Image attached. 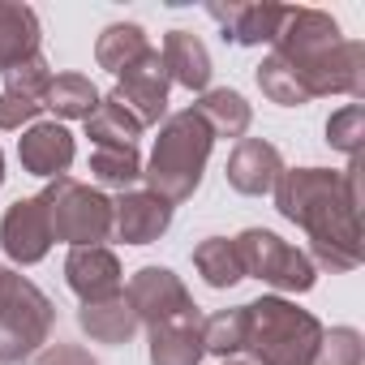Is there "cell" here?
Here are the masks:
<instances>
[{
    "label": "cell",
    "mask_w": 365,
    "mask_h": 365,
    "mask_svg": "<svg viewBox=\"0 0 365 365\" xmlns=\"http://www.w3.org/2000/svg\"><path fill=\"white\" fill-rule=\"evenodd\" d=\"M356 159L344 172L331 168H284L275 180V207L288 224L305 228L309 237V262L344 275L356 271L365 258V241H361V176H356Z\"/></svg>",
    "instance_id": "obj_1"
},
{
    "label": "cell",
    "mask_w": 365,
    "mask_h": 365,
    "mask_svg": "<svg viewBox=\"0 0 365 365\" xmlns=\"http://www.w3.org/2000/svg\"><path fill=\"white\" fill-rule=\"evenodd\" d=\"M245 331L241 352L245 365H314L322 344V322L309 309H297V301L284 297H258L241 305Z\"/></svg>",
    "instance_id": "obj_2"
},
{
    "label": "cell",
    "mask_w": 365,
    "mask_h": 365,
    "mask_svg": "<svg viewBox=\"0 0 365 365\" xmlns=\"http://www.w3.org/2000/svg\"><path fill=\"white\" fill-rule=\"evenodd\" d=\"M211 129L202 125V116L194 108L176 112L159 125V138H155V150H150V163L142 168L150 194H159L168 207L194 198V190L202 185V172H207V159H211Z\"/></svg>",
    "instance_id": "obj_3"
},
{
    "label": "cell",
    "mask_w": 365,
    "mask_h": 365,
    "mask_svg": "<svg viewBox=\"0 0 365 365\" xmlns=\"http://www.w3.org/2000/svg\"><path fill=\"white\" fill-rule=\"evenodd\" d=\"M52 322H56V309L39 292V284L9 271L5 292H0V365L31 361L48 344Z\"/></svg>",
    "instance_id": "obj_4"
},
{
    "label": "cell",
    "mask_w": 365,
    "mask_h": 365,
    "mask_svg": "<svg viewBox=\"0 0 365 365\" xmlns=\"http://www.w3.org/2000/svg\"><path fill=\"white\" fill-rule=\"evenodd\" d=\"M39 202L52 228V241H69L73 250H82V245H99L112 237V202L73 176L48 180Z\"/></svg>",
    "instance_id": "obj_5"
},
{
    "label": "cell",
    "mask_w": 365,
    "mask_h": 365,
    "mask_svg": "<svg viewBox=\"0 0 365 365\" xmlns=\"http://www.w3.org/2000/svg\"><path fill=\"white\" fill-rule=\"evenodd\" d=\"M232 245H237L241 271L279 288V292H309L318 284V267L309 262V254L288 245L284 237H275L267 228H245Z\"/></svg>",
    "instance_id": "obj_6"
},
{
    "label": "cell",
    "mask_w": 365,
    "mask_h": 365,
    "mask_svg": "<svg viewBox=\"0 0 365 365\" xmlns=\"http://www.w3.org/2000/svg\"><path fill=\"white\" fill-rule=\"evenodd\" d=\"M168 91H172L168 65H163V56L150 48L138 65H129V69L116 78V91H112L108 99L120 103V108L146 129V125H159V120H163V112H168Z\"/></svg>",
    "instance_id": "obj_7"
},
{
    "label": "cell",
    "mask_w": 365,
    "mask_h": 365,
    "mask_svg": "<svg viewBox=\"0 0 365 365\" xmlns=\"http://www.w3.org/2000/svg\"><path fill=\"white\" fill-rule=\"evenodd\" d=\"M125 301L133 305L138 322H146V327H159V322H168V318L198 314V305H194L190 288L180 284L168 267H142V271H133Z\"/></svg>",
    "instance_id": "obj_8"
},
{
    "label": "cell",
    "mask_w": 365,
    "mask_h": 365,
    "mask_svg": "<svg viewBox=\"0 0 365 365\" xmlns=\"http://www.w3.org/2000/svg\"><path fill=\"white\" fill-rule=\"evenodd\" d=\"M0 250H5L18 267H35V262L48 258L52 228H48V215H43L39 198H18L5 211V220H0Z\"/></svg>",
    "instance_id": "obj_9"
},
{
    "label": "cell",
    "mask_w": 365,
    "mask_h": 365,
    "mask_svg": "<svg viewBox=\"0 0 365 365\" xmlns=\"http://www.w3.org/2000/svg\"><path fill=\"white\" fill-rule=\"evenodd\" d=\"M207 14L224 26V39L241 43V48H262L275 43L279 26H284V5H258V0H211Z\"/></svg>",
    "instance_id": "obj_10"
},
{
    "label": "cell",
    "mask_w": 365,
    "mask_h": 365,
    "mask_svg": "<svg viewBox=\"0 0 365 365\" xmlns=\"http://www.w3.org/2000/svg\"><path fill=\"white\" fill-rule=\"evenodd\" d=\"M168 224H172V207L150 190H125L112 202V232L125 245H150L168 232Z\"/></svg>",
    "instance_id": "obj_11"
},
{
    "label": "cell",
    "mask_w": 365,
    "mask_h": 365,
    "mask_svg": "<svg viewBox=\"0 0 365 365\" xmlns=\"http://www.w3.org/2000/svg\"><path fill=\"white\" fill-rule=\"evenodd\" d=\"M65 284L73 288V297L82 305H91V301L116 297L120 284H125V275H120V262H116L112 250L82 245V250H69V258H65Z\"/></svg>",
    "instance_id": "obj_12"
},
{
    "label": "cell",
    "mask_w": 365,
    "mask_h": 365,
    "mask_svg": "<svg viewBox=\"0 0 365 365\" xmlns=\"http://www.w3.org/2000/svg\"><path fill=\"white\" fill-rule=\"evenodd\" d=\"M228 185L245 198H258V194H271L275 190V180L284 172V159L279 150L267 142V138H241L237 150L228 155Z\"/></svg>",
    "instance_id": "obj_13"
},
{
    "label": "cell",
    "mask_w": 365,
    "mask_h": 365,
    "mask_svg": "<svg viewBox=\"0 0 365 365\" xmlns=\"http://www.w3.org/2000/svg\"><path fill=\"white\" fill-rule=\"evenodd\" d=\"M18 159L31 176H65L73 163V133L56 120H35L22 138H18Z\"/></svg>",
    "instance_id": "obj_14"
},
{
    "label": "cell",
    "mask_w": 365,
    "mask_h": 365,
    "mask_svg": "<svg viewBox=\"0 0 365 365\" xmlns=\"http://www.w3.org/2000/svg\"><path fill=\"white\" fill-rule=\"evenodd\" d=\"M207 356L202 344V314L168 318L150 327V365H198Z\"/></svg>",
    "instance_id": "obj_15"
},
{
    "label": "cell",
    "mask_w": 365,
    "mask_h": 365,
    "mask_svg": "<svg viewBox=\"0 0 365 365\" xmlns=\"http://www.w3.org/2000/svg\"><path fill=\"white\" fill-rule=\"evenodd\" d=\"M163 65L168 78L185 91H207L211 86V52L194 31H168L163 35Z\"/></svg>",
    "instance_id": "obj_16"
},
{
    "label": "cell",
    "mask_w": 365,
    "mask_h": 365,
    "mask_svg": "<svg viewBox=\"0 0 365 365\" xmlns=\"http://www.w3.org/2000/svg\"><path fill=\"white\" fill-rule=\"evenodd\" d=\"M39 18L31 5H18V0H0V73L39 56Z\"/></svg>",
    "instance_id": "obj_17"
},
{
    "label": "cell",
    "mask_w": 365,
    "mask_h": 365,
    "mask_svg": "<svg viewBox=\"0 0 365 365\" xmlns=\"http://www.w3.org/2000/svg\"><path fill=\"white\" fill-rule=\"evenodd\" d=\"M78 327L95 339V344H125L142 322L133 314V305L125 301V292L108 297V301H91L78 309Z\"/></svg>",
    "instance_id": "obj_18"
},
{
    "label": "cell",
    "mask_w": 365,
    "mask_h": 365,
    "mask_svg": "<svg viewBox=\"0 0 365 365\" xmlns=\"http://www.w3.org/2000/svg\"><path fill=\"white\" fill-rule=\"evenodd\" d=\"M194 112L202 116V125L211 129V138H245L254 125V112L245 103V95L220 86V91H202V99L194 103Z\"/></svg>",
    "instance_id": "obj_19"
},
{
    "label": "cell",
    "mask_w": 365,
    "mask_h": 365,
    "mask_svg": "<svg viewBox=\"0 0 365 365\" xmlns=\"http://www.w3.org/2000/svg\"><path fill=\"white\" fill-rule=\"evenodd\" d=\"M146 52H150L146 31L133 26V22H116V26H108V31L99 35V43H95V61H99V69H108L112 78H120V73H125L129 65H138Z\"/></svg>",
    "instance_id": "obj_20"
},
{
    "label": "cell",
    "mask_w": 365,
    "mask_h": 365,
    "mask_svg": "<svg viewBox=\"0 0 365 365\" xmlns=\"http://www.w3.org/2000/svg\"><path fill=\"white\" fill-rule=\"evenodd\" d=\"M43 108H52L61 120H86L99 108V91L82 73H61V78H52V86L43 95Z\"/></svg>",
    "instance_id": "obj_21"
},
{
    "label": "cell",
    "mask_w": 365,
    "mask_h": 365,
    "mask_svg": "<svg viewBox=\"0 0 365 365\" xmlns=\"http://www.w3.org/2000/svg\"><path fill=\"white\" fill-rule=\"evenodd\" d=\"M194 267H198V275H202L211 288H232V284L245 279L241 258H237V245H232L228 237H207V241L194 250Z\"/></svg>",
    "instance_id": "obj_22"
},
{
    "label": "cell",
    "mask_w": 365,
    "mask_h": 365,
    "mask_svg": "<svg viewBox=\"0 0 365 365\" xmlns=\"http://www.w3.org/2000/svg\"><path fill=\"white\" fill-rule=\"evenodd\" d=\"M86 133L95 138V146H133L142 125L112 99H99V108L86 116Z\"/></svg>",
    "instance_id": "obj_23"
},
{
    "label": "cell",
    "mask_w": 365,
    "mask_h": 365,
    "mask_svg": "<svg viewBox=\"0 0 365 365\" xmlns=\"http://www.w3.org/2000/svg\"><path fill=\"white\" fill-rule=\"evenodd\" d=\"M91 176L99 180V185L129 190L133 180L142 176L138 146H95V155H91Z\"/></svg>",
    "instance_id": "obj_24"
},
{
    "label": "cell",
    "mask_w": 365,
    "mask_h": 365,
    "mask_svg": "<svg viewBox=\"0 0 365 365\" xmlns=\"http://www.w3.org/2000/svg\"><path fill=\"white\" fill-rule=\"evenodd\" d=\"M258 86H262V95H267L271 103H284V108H301V103H309L305 91H301V82H297V73H292L275 52L258 65Z\"/></svg>",
    "instance_id": "obj_25"
},
{
    "label": "cell",
    "mask_w": 365,
    "mask_h": 365,
    "mask_svg": "<svg viewBox=\"0 0 365 365\" xmlns=\"http://www.w3.org/2000/svg\"><path fill=\"white\" fill-rule=\"evenodd\" d=\"M241 331H245L241 305L237 309H220L215 318H202V344H207V352H215L224 361H232L241 352Z\"/></svg>",
    "instance_id": "obj_26"
},
{
    "label": "cell",
    "mask_w": 365,
    "mask_h": 365,
    "mask_svg": "<svg viewBox=\"0 0 365 365\" xmlns=\"http://www.w3.org/2000/svg\"><path fill=\"white\" fill-rule=\"evenodd\" d=\"M48 86H52V69H48V61H43V56H31V61H22V65L5 69V95L31 99V103H43Z\"/></svg>",
    "instance_id": "obj_27"
},
{
    "label": "cell",
    "mask_w": 365,
    "mask_h": 365,
    "mask_svg": "<svg viewBox=\"0 0 365 365\" xmlns=\"http://www.w3.org/2000/svg\"><path fill=\"white\" fill-rule=\"evenodd\" d=\"M361 138H365V108H361V103H348V108L331 112V120H327V142H331L335 150H344L348 159H356Z\"/></svg>",
    "instance_id": "obj_28"
},
{
    "label": "cell",
    "mask_w": 365,
    "mask_h": 365,
    "mask_svg": "<svg viewBox=\"0 0 365 365\" xmlns=\"http://www.w3.org/2000/svg\"><path fill=\"white\" fill-rule=\"evenodd\" d=\"M361 361H365L361 331H352V327L322 331V344H318V356H314V365H361Z\"/></svg>",
    "instance_id": "obj_29"
},
{
    "label": "cell",
    "mask_w": 365,
    "mask_h": 365,
    "mask_svg": "<svg viewBox=\"0 0 365 365\" xmlns=\"http://www.w3.org/2000/svg\"><path fill=\"white\" fill-rule=\"evenodd\" d=\"M43 103H31V99H18V95H5L0 91V129H22V125H35Z\"/></svg>",
    "instance_id": "obj_30"
},
{
    "label": "cell",
    "mask_w": 365,
    "mask_h": 365,
    "mask_svg": "<svg viewBox=\"0 0 365 365\" xmlns=\"http://www.w3.org/2000/svg\"><path fill=\"white\" fill-rule=\"evenodd\" d=\"M35 365H99V361L86 348H78V344H52L48 352H39Z\"/></svg>",
    "instance_id": "obj_31"
},
{
    "label": "cell",
    "mask_w": 365,
    "mask_h": 365,
    "mask_svg": "<svg viewBox=\"0 0 365 365\" xmlns=\"http://www.w3.org/2000/svg\"><path fill=\"white\" fill-rule=\"evenodd\" d=\"M5 279H9V267H0V292H5Z\"/></svg>",
    "instance_id": "obj_32"
},
{
    "label": "cell",
    "mask_w": 365,
    "mask_h": 365,
    "mask_svg": "<svg viewBox=\"0 0 365 365\" xmlns=\"http://www.w3.org/2000/svg\"><path fill=\"white\" fill-rule=\"evenodd\" d=\"M0 185H5V155H0Z\"/></svg>",
    "instance_id": "obj_33"
},
{
    "label": "cell",
    "mask_w": 365,
    "mask_h": 365,
    "mask_svg": "<svg viewBox=\"0 0 365 365\" xmlns=\"http://www.w3.org/2000/svg\"><path fill=\"white\" fill-rule=\"evenodd\" d=\"M224 365H241V361H224Z\"/></svg>",
    "instance_id": "obj_34"
}]
</instances>
